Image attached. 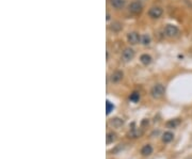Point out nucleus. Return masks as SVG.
I'll return each instance as SVG.
<instances>
[{"instance_id":"nucleus-1","label":"nucleus","mask_w":192,"mask_h":159,"mask_svg":"<svg viewBox=\"0 0 192 159\" xmlns=\"http://www.w3.org/2000/svg\"><path fill=\"white\" fill-rule=\"evenodd\" d=\"M164 92H165V88L164 85H161V83H157V85H155L154 87L152 88V90H150V95L153 96L154 98H161L163 95H164Z\"/></svg>"},{"instance_id":"nucleus-2","label":"nucleus","mask_w":192,"mask_h":159,"mask_svg":"<svg viewBox=\"0 0 192 159\" xmlns=\"http://www.w3.org/2000/svg\"><path fill=\"white\" fill-rule=\"evenodd\" d=\"M163 32H164L165 36H168V38H176L179 34V29L174 25H167L164 27Z\"/></svg>"},{"instance_id":"nucleus-3","label":"nucleus","mask_w":192,"mask_h":159,"mask_svg":"<svg viewBox=\"0 0 192 159\" xmlns=\"http://www.w3.org/2000/svg\"><path fill=\"white\" fill-rule=\"evenodd\" d=\"M163 10L160 7H153L149 10V16L153 19H158L162 16Z\"/></svg>"},{"instance_id":"nucleus-4","label":"nucleus","mask_w":192,"mask_h":159,"mask_svg":"<svg viewBox=\"0 0 192 159\" xmlns=\"http://www.w3.org/2000/svg\"><path fill=\"white\" fill-rule=\"evenodd\" d=\"M134 50L130 47H126L123 50V53H122V59L126 62L131 61L134 59Z\"/></svg>"},{"instance_id":"nucleus-5","label":"nucleus","mask_w":192,"mask_h":159,"mask_svg":"<svg viewBox=\"0 0 192 159\" xmlns=\"http://www.w3.org/2000/svg\"><path fill=\"white\" fill-rule=\"evenodd\" d=\"M142 9H143V6H142V3L140 1H134L129 6V11L132 14H140L142 12Z\"/></svg>"},{"instance_id":"nucleus-6","label":"nucleus","mask_w":192,"mask_h":159,"mask_svg":"<svg viewBox=\"0 0 192 159\" xmlns=\"http://www.w3.org/2000/svg\"><path fill=\"white\" fill-rule=\"evenodd\" d=\"M127 41H128V43H130L131 45H136V44H138L139 42L141 41V36H140L139 33H137V32H130L127 35Z\"/></svg>"},{"instance_id":"nucleus-7","label":"nucleus","mask_w":192,"mask_h":159,"mask_svg":"<svg viewBox=\"0 0 192 159\" xmlns=\"http://www.w3.org/2000/svg\"><path fill=\"white\" fill-rule=\"evenodd\" d=\"M123 72H121V71H115V72H113L112 74H111V77H110V79H111V81L112 82H119V81H121L122 79H123Z\"/></svg>"},{"instance_id":"nucleus-8","label":"nucleus","mask_w":192,"mask_h":159,"mask_svg":"<svg viewBox=\"0 0 192 159\" xmlns=\"http://www.w3.org/2000/svg\"><path fill=\"white\" fill-rule=\"evenodd\" d=\"M110 3L115 9H122L125 6V0H110Z\"/></svg>"},{"instance_id":"nucleus-9","label":"nucleus","mask_w":192,"mask_h":159,"mask_svg":"<svg viewBox=\"0 0 192 159\" xmlns=\"http://www.w3.org/2000/svg\"><path fill=\"white\" fill-rule=\"evenodd\" d=\"M140 61L142 62V64L149 65L150 62H152V57H150L149 54H142V56L140 57Z\"/></svg>"},{"instance_id":"nucleus-10","label":"nucleus","mask_w":192,"mask_h":159,"mask_svg":"<svg viewBox=\"0 0 192 159\" xmlns=\"http://www.w3.org/2000/svg\"><path fill=\"white\" fill-rule=\"evenodd\" d=\"M173 138H174V135H173L171 131H167L162 135V141L165 142V143H169V142L172 141Z\"/></svg>"},{"instance_id":"nucleus-11","label":"nucleus","mask_w":192,"mask_h":159,"mask_svg":"<svg viewBox=\"0 0 192 159\" xmlns=\"http://www.w3.org/2000/svg\"><path fill=\"white\" fill-rule=\"evenodd\" d=\"M152 153H153V147L150 146L149 144L144 145V146L142 147V150H141V154L143 156H149Z\"/></svg>"},{"instance_id":"nucleus-12","label":"nucleus","mask_w":192,"mask_h":159,"mask_svg":"<svg viewBox=\"0 0 192 159\" xmlns=\"http://www.w3.org/2000/svg\"><path fill=\"white\" fill-rule=\"evenodd\" d=\"M123 120H121V119H112L111 120V122H110V124L112 125V126H114V127H120L121 125H123Z\"/></svg>"},{"instance_id":"nucleus-13","label":"nucleus","mask_w":192,"mask_h":159,"mask_svg":"<svg viewBox=\"0 0 192 159\" xmlns=\"http://www.w3.org/2000/svg\"><path fill=\"white\" fill-rule=\"evenodd\" d=\"M116 140V134L115 132H109L107 135V143H112Z\"/></svg>"},{"instance_id":"nucleus-14","label":"nucleus","mask_w":192,"mask_h":159,"mask_svg":"<svg viewBox=\"0 0 192 159\" xmlns=\"http://www.w3.org/2000/svg\"><path fill=\"white\" fill-rule=\"evenodd\" d=\"M129 100L131 101H134V103H137V101H139L140 100V94L139 92H132L130 96H129Z\"/></svg>"},{"instance_id":"nucleus-15","label":"nucleus","mask_w":192,"mask_h":159,"mask_svg":"<svg viewBox=\"0 0 192 159\" xmlns=\"http://www.w3.org/2000/svg\"><path fill=\"white\" fill-rule=\"evenodd\" d=\"M179 124V120H171V121H169L167 123V126L169 127V128H174V127H176L177 125Z\"/></svg>"},{"instance_id":"nucleus-16","label":"nucleus","mask_w":192,"mask_h":159,"mask_svg":"<svg viewBox=\"0 0 192 159\" xmlns=\"http://www.w3.org/2000/svg\"><path fill=\"white\" fill-rule=\"evenodd\" d=\"M141 42L143 45H149V44L150 43V38H149V35H147V34H143L141 36Z\"/></svg>"},{"instance_id":"nucleus-17","label":"nucleus","mask_w":192,"mask_h":159,"mask_svg":"<svg viewBox=\"0 0 192 159\" xmlns=\"http://www.w3.org/2000/svg\"><path fill=\"white\" fill-rule=\"evenodd\" d=\"M113 108H114V106L110 103V101H109V100L106 101V113L110 114V112L113 110Z\"/></svg>"},{"instance_id":"nucleus-18","label":"nucleus","mask_w":192,"mask_h":159,"mask_svg":"<svg viewBox=\"0 0 192 159\" xmlns=\"http://www.w3.org/2000/svg\"><path fill=\"white\" fill-rule=\"evenodd\" d=\"M110 28H111V30H112V31H120L122 29V26H121L120 23L116 22V23H113V24L111 25Z\"/></svg>"},{"instance_id":"nucleus-19","label":"nucleus","mask_w":192,"mask_h":159,"mask_svg":"<svg viewBox=\"0 0 192 159\" xmlns=\"http://www.w3.org/2000/svg\"><path fill=\"white\" fill-rule=\"evenodd\" d=\"M189 159H192V158H189Z\"/></svg>"}]
</instances>
